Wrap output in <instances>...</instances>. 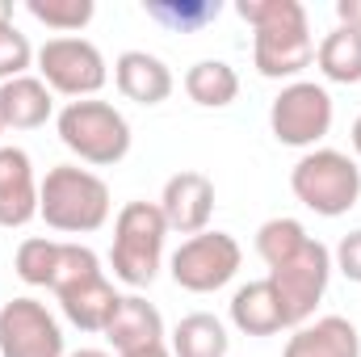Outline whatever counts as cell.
<instances>
[{"instance_id": "obj_21", "label": "cell", "mask_w": 361, "mask_h": 357, "mask_svg": "<svg viewBox=\"0 0 361 357\" xmlns=\"http://www.w3.org/2000/svg\"><path fill=\"white\" fill-rule=\"evenodd\" d=\"M315 63L332 85H361V30L336 25L315 47Z\"/></svg>"}, {"instance_id": "obj_24", "label": "cell", "mask_w": 361, "mask_h": 357, "mask_svg": "<svg viewBox=\"0 0 361 357\" xmlns=\"http://www.w3.org/2000/svg\"><path fill=\"white\" fill-rule=\"evenodd\" d=\"M55 265H59V240H47V236H30L21 240L17 257H13V269L25 286H47L51 290V277H55Z\"/></svg>"}, {"instance_id": "obj_2", "label": "cell", "mask_w": 361, "mask_h": 357, "mask_svg": "<svg viewBox=\"0 0 361 357\" xmlns=\"http://www.w3.org/2000/svg\"><path fill=\"white\" fill-rule=\"evenodd\" d=\"M109 185L92 169L80 164H55L47 177L38 181V219L47 227L68 231V236H89L109 223Z\"/></svg>"}, {"instance_id": "obj_23", "label": "cell", "mask_w": 361, "mask_h": 357, "mask_svg": "<svg viewBox=\"0 0 361 357\" xmlns=\"http://www.w3.org/2000/svg\"><path fill=\"white\" fill-rule=\"evenodd\" d=\"M147 8V17L152 21H160V25H169V30H180V34H189V30H202V25H210L214 17H219V0H147L143 4Z\"/></svg>"}, {"instance_id": "obj_9", "label": "cell", "mask_w": 361, "mask_h": 357, "mask_svg": "<svg viewBox=\"0 0 361 357\" xmlns=\"http://www.w3.org/2000/svg\"><path fill=\"white\" fill-rule=\"evenodd\" d=\"M332 92L315 80H290L269 105V131L286 147H315L332 131Z\"/></svg>"}, {"instance_id": "obj_11", "label": "cell", "mask_w": 361, "mask_h": 357, "mask_svg": "<svg viewBox=\"0 0 361 357\" xmlns=\"http://www.w3.org/2000/svg\"><path fill=\"white\" fill-rule=\"evenodd\" d=\"M160 210H164V223L169 231L180 236H197L210 227V214H214V181L206 173H173L164 181V193H160Z\"/></svg>"}, {"instance_id": "obj_5", "label": "cell", "mask_w": 361, "mask_h": 357, "mask_svg": "<svg viewBox=\"0 0 361 357\" xmlns=\"http://www.w3.org/2000/svg\"><path fill=\"white\" fill-rule=\"evenodd\" d=\"M290 189L307 210H315L324 219H341L361 198V169L353 156H345L336 147H311L290 169Z\"/></svg>"}, {"instance_id": "obj_1", "label": "cell", "mask_w": 361, "mask_h": 357, "mask_svg": "<svg viewBox=\"0 0 361 357\" xmlns=\"http://www.w3.org/2000/svg\"><path fill=\"white\" fill-rule=\"evenodd\" d=\"M235 13L252 25V63L265 80H294L311 68L315 38L298 0H240Z\"/></svg>"}, {"instance_id": "obj_8", "label": "cell", "mask_w": 361, "mask_h": 357, "mask_svg": "<svg viewBox=\"0 0 361 357\" xmlns=\"http://www.w3.org/2000/svg\"><path fill=\"white\" fill-rule=\"evenodd\" d=\"M240 265H244L240 240L227 236V231H210L206 227V231L180 240V248L169 261V273L189 294H214V290H223L240 273Z\"/></svg>"}, {"instance_id": "obj_33", "label": "cell", "mask_w": 361, "mask_h": 357, "mask_svg": "<svg viewBox=\"0 0 361 357\" xmlns=\"http://www.w3.org/2000/svg\"><path fill=\"white\" fill-rule=\"evenodd\" d=\"M68 357H114V353H105V349H76V353H68Z\"/></svg>"}, {"instance_id": "obj_6", "label": "cell", "mask_w": 361, "mask_h": 357, "mask_svg": "<svg viewBox=\"0 0 361 357\" xmlns=\"http://www.w3.org/2000/svg\"><path fill=\"white\" fill-rule=\"evenodd\" d=\"M328 282H332V253L315 236L290 261H281V265L269 269V286H273V294H277V303H281L286 328H302L315 315Z\"/></svg>"}, {"instance_id": "obj_30", "label": "cell", "mask_w": 361, "mask_h": 357, "mask_svg": "<svg viewBox=\"0 0 361 357\" xmlns=\"http://www.w3.org/2000/svg\"><path fill=\"white\" fill-rule=\"evenodd\" d=\"M130 357H173L169 345H156V349H143V353H130Z\"/></svg>"}, {"instance_id": "obj_18", "label": "cell", "mask_w": 361, "mask_h": 357, "mask_svg": "<svg viewBox=\"0 0 361 357\" xmlns=\"http://www.w3.org/2000/svg\"><path fill=\"white\" fill-rule=\"evenodd\" d=\"M231 324H235L244 337H273V332L286 328L281 303H277V294H273L269 277L248 282V286H240V290L231 294Z\"/></svg>"}, {"instance_id": "obj_28", "label": "cell", "mask_w": 361, "mask_h": 357, "mask_svg": "<svg viewBox=\"0 0 361 357\" xmlns=\"http://www.w3.org/2000/svg\"><path fill=\"white\" fill-rule=\"evenodd\" d=\"M332 269H341L349 282L361 286V227L349 231V236H341V244H336V253H332Z\"/></svg>"}, {"instance_id": "obj_29", "label": "cell", "mask_w": 361, "mask_h": 357, "mask_svg": "<svg viewBox=\"0 0 361 357\" xmlns=\"http://www.w3.org/2000/svg\"><path fill=\"white\" fill-rule=\"evenodd\" d=\"M336 17H341V25L361 30V0H336Z\"/></svg>"}, {"instance_id": "obj_34", "label": "cell", "mask_w": 361, "mask_h": 357, "mask_svg": "<svg viewBox=\"0 0 361 357\" xmlns=\"http://www.w3.org/2000/svg\"><path fill=\"white\" fill-rule=\"evenodd\" d=\"M0 135H4V122H0Z\"/></svg>"}, {"instance_id": "obj_10", "label": "cell", "mask_w": 361, "mask_h": 357, "mask_svg": "<svg viewBox=\"0 0 361 357\" xmlns=\"http://www.w3.org/2000/svg\"><path fill=\"white\" fill-rule=\"evenodd\" d=\"M0 357H68L63 328L47 303L21 294L0 307Z\"/></svg>"}, {"instance_id": "obj_7", "label": "cell", "mask_w": 361, "mask_h": 357, "mask_svg": "<svg viewBox=\"0 0 361 357\" xmlns=\"http://www.w3.org/2000/svg\"><path fill=\"white\" fill-rule=\"evenodd\" d=\"M38 63V80L51 92H63L72 101H85V97H97L109 80V68H105V55L101 47L89 42V38H47L34 55Z\"/></svg>"}, {"instance_id": "obj_27", "label": "cell", "mask_w": 361, "mask_h": 357, "mask_svg": "<svg viewBox=\"0 0 361 357\" xmlns=\"http://www.w3.org/2000/svg\"><path fill=\"white\" fill-rule=\"evenodd\" d=\"M34 55L38 51L30 47V38L17 25H0V85L4 80H17V76H30Z\"/></svg>"}, {"instance_id": "obj_13", "label": "cell", "mask_w": 361, "mask_h": 357, "mask_svg": "<svg viewBox=\"0 0 361 357\" xmlns=\"http://www.w3.org/2000/svg\"><path fill=\"white\" fill-rule=\"evenodd\" d=\"M38 219V177L25 147H0V227Z\"/></svg>"}, {"instance_id": "obj_20", "label": "cell", "mask_w": 361, "mask_h": 357, "mask_svg": "<svg viewBox=\"0 0 361 357\" xmlns=\"http://www.w3.org/2000/svg\"><path fill=\"white\" fill-rule=\"evenodd\" d=\"M185 92L202 109H223L240 97V76L227 59H197L185 72Z\"/></svg>"}, {"instance_id": "obj_25", "label": "cell", "mask_w": 361, "mask_h": 357, "mask_svg": "<svg viewBox=\"0 0 361 357\" xmlns=\"http://www.w3.org/2000/svg\"><path fill=\"white\" fill-rule=\"evenodd\" d=\"M25 13L34 21H42L47 30H59V38H68L89 25L97 4L92 0H25Z\"/></svg>"}, {"instance_id": "obj_31", "label": "cell", "mask_w": 361, "mask_h": 357, "mask_svg": "<svg viewBox=\"0 0 361 357\" xmlns=\"http://www.w3.org/2000/svg\"><path fill=\"white\" fill-rule=\"evenodd\" d=\"M349 139H353V152L361 156V114L353 118V131H349Z\"/></svg>"}, {"instance_id": "obj_26", "label": "cell", "mask_w": 361, "mask_h": 357, "mask_svg": "<svg viewBox=\"0 0 361 357\" xmlns=\"http://www.w3.org/2000/svg\"><path fill=\"white\" fill-rule=\"evenodd\" d=\"M92 273H101L97 253L85 248V244H68V240H59V265H55V277H51V290L59 294V290L85 282V277H92Z\"/></svg>"}, {"instance_id": "obj_16", "label": "cell", "mask_w": 361, "mask_h": 357, "mask_svg": "<svg viewBox=\"0 0 361 357\" xmlns=\"http://www.w3.org/2000/svg\"><path fill=\"white\" fill-rule=\"evenodd\" d=\"M118 303H122V294L114 290L105 269L85 277V282H76V286H68V290H59V307H63L68 324H76L80 332H105Z\"/></svg>"}, {"instance_id": "obj_17", "label": "cell", "mask_w": 361, "mask_h": 357, "mask_svg": "<svg viewBox=\"0 0 361 357\" xmlns=\"http://www.w3.org/2000/svg\"><path fill=\"white\" fill-rule=\"evenodd\" d=\"M51 114H55V92L38 76H17V80L0 85V122H4V131L47 126Z\"/></svg>"}, {"instance_id": "obj_3", "label": "cell", "mask_w": 361, "mask_h": 357, "mask_svg": "<svg viewBox=\"0 0 361 357\" xmlns=\"http://www.w3.org/2000/svg\"><path fill=\"white\" fill-rule=\"evenodd\" d=\"M55 131H59V143L72 156H80V164L109 169V164H122L126 152H130V122H126V114L118 105L101 101V97L68 101L55 114Z\"/></svg>"}, {"instance_id": "obj_19", "label": "cell", "mask_w": 361, "mask_h": 357, "mask_svg": "<svg viewBox=\"0 0 361 357\" xmlns=\"http://www.w3.org/2000/svg\"><path fill=\"white\" fill-rule=\"evenodd\" d=\"M169 349L173 357H227L231 349V337H227V324L210 311H193L177 320L173 337H169Z\"/></svg>"}, {"instance_id": "obj_12", "label": "cell", "mask_w": 361, "mask_h": 357, "mask_svg": "<svg viewBox=\"0 0 361 357\" xmlns=\"http://www.w3.org/2000/svg\"><path fill=\"white\" fill-rule=\"evenodd\" d=\"M101 337L109 341V349L118 357L143 353V349L164 345V315L143 294H122V303H118V311H114V320Z\"/></svg>"}, {"instance_id": "obj_4", "label": "cell", "mask_w": 361, "mask_h": 357, "mask_svg": "<svg viewBox=\"0 0 361 357\" xmlns=\"http://www.w3.org/2000/svg\"><path fill=\"white\" fill-rule=\"evenodd\" d=\"M164 240H169V223L160 202H126L114 219V248H109L114 277L130 290L152 286L164 265Z\"/></svg>"}, {"instance_id": "obj_22", "label": "cell", "mask_w": 361, "mask_h": 357, "mask_svg": "<svg viewBox=\"0 0 361 357\" xmlns=\"http://www.w3.org/2000/svg\"><path fill=\"white\" fill-rule=\"evenodd\" d=\"M307 240H311L307 227H302L298 219H286V214L265 219V223L257 227V253H261V261H265L269 269L281 265V261H290Z\"/></svg>"}, {"instance_id": "obj_14", "label": "cell", "mask_w": 361, "mask_h": 357, "mask_svg": "<svg viewBox=\"0 0 361 357\" xmlns=\"http://www.w3.org/2000/svg\"><path fill=\"white\" fill-rule=\"evenodd\" d=\"M114 85L135 105H160L173 97V72L152 51H122L114 63Z\"/></svg>"}, {"instance_id": "obj_32", "label": "cell", "mask_w": 361, "mask_h": 357, "mask_svg": "<svg viewBox=\"0 0 361 357\" xmlns=\"http://www.w3.org/2000/svg\"><path fill=\"white\" fill-rule=\"evenodd\" d=\"M0 25H13V4L8 0H0Z\"/></svg>"}, {"instance_id": "obj_15", "label": "cell", "mask_w": 361, "mask_h": 357, "mask_svg": "<svg viewBox=\"0 0 361 357\" xmlns=\"http://www.w3.org/2000/svg\"><path fill=\"white\" fill-rule=\"evenodd\" d=\"M281 357H361V332L345 315H319L294 328Z\"/></svg>"}]
</instances>
